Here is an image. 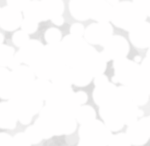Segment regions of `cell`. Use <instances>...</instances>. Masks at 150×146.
Listing matches in <instances>:
<instances>
[{"label": "cell", "instance_id": "obj_20", "mask_svg": "<svg viewBox=\"0 0 150 146\" xmlns=\"http://www.w3.org/2000/svg\"><path fill=\"white\" fill-rule=\"evenodd\" d=\"M12 146H31L30 141L24 132L17 133L12 139Z\"/></svg>", "mask_w": 150, "mask_h": 146}, {"label": "cell", "instance_id": "obj_8", "mask_svg": "<svg viewBox=\"0 0 150 146\" xmlns=\"http://www.w3.org/2000/svg\"><path fill=\"white\" fill-rule=\"evenodd\" d=\"M112 8L106 2L90 1V17L99 22H107L112 15Z\"/></svg>", "mask_w": 150, "mask_h": 146}, {"label": "cell", "instance_id": "obj_7", "mask_svg": "<svg viewBox=\"0 0 150 146\" xmlns=\"http://www.w3.org/2000/svg\"><path fill=\"white\" fill-rule=\"evenodd\" d=\"M17 120V114L11 102H0V128L14 129L16 127Z\"/></svg>", "mask_w": 150, "mask_h": 146}, {"label": "cell", "instance_id": "obj_1", "mask_svg": "<svg viewBox=\"0 0 150 146\" xmlns=\"http://www.w3.org/2000/svg\"><path fill=\"white\" fill-rule=\"evenodd\" d=\"M9 101L15 109L18 120L24 125L30 123L33 116L40 112L43 103V100L38 98L30 88L17 91Z\"/></svg>", "mask_w": 150, "mask_h": 146}, {"label": "cell", "instance_id": "obj_23", "mask_svg": "<svg viewBox=\"0 0 150 146\" xmlns=\"http://www.w3.org/2000/svg\"><path fill=\"white\" fill-rule=\"evenodd\" d=\"M70 32H71V35L76 36V37H81L82 35H84L85 30H84L83 25L79 23H75L70 28Z\"/></svg>", "mask_w": 150, "mask_h": 146}, {"label": "cell", "instance_id": "obj_4", "mask_svg": "<svg viewBox=\"0 0 150 146\" xmlns=\"http://www.w3.org/2000/svg\"><path fill=\"white\" fill-rule=\"evenodd\" d=\"M43 48L44 46L40 41L30 39L25 45L19 49L18 52L16 53V56L20 60L21 64L23 63V64H26V66L30 67L40 56Z\"/></svg>", "mask_w": 150, "mask_h": 146}, {"label": "cell", "instance_id": "obj_13", "mask_svg": "<svg viewBox=\"0 0 150 146\" xmlns=\"http://www.w3.org/2000/svg\"><path fill=\"white\" fill-rule=\"evenodd\" d=\"M72 69V83L77 86H85L92 79V74L84 67H75Z\"/></svg>", "mask_w": 150, "mask_h": 146}, {"label": "cell", "instance_id": "obj_15", "mask_svg": "<svg viewBox=\"0 0 150 146\" xmlns=\"http://www.w3.org/2000/svg\"><path fill=\"white\" fill-rule=\"evenodd\" d=\"M14 56L15 50L13 47L6 44L0 45V67H8Z\"/></svg>", "mask_w": 150, "mask_h": 146}, {"label": "cell", "instance_id": "obj_17", "mask_svg": "<svg viewBox=\"0 0 150 146\" xmlns=\"http://www.w3.org/2000/svg\"><path fill=\"white\" fill-rule=\"evenodd\" d=\"M24 133L27 136L28 140L30 141L31 144H38V143H40L43 140L42 136H41L40 132L38 131L37 128L35 127V125H31L28 128H26Z\"/></svg>", "mask_w": 150, "mask_h": 146}, {"label": "cell", "instance_id": "obj_28", "mask_svg": "<svg viewBox=\"0 0 150 146\" xmlns=\"http://www.w3.org/2000/svg\"><path fill=\"white\" fill-rule=\"evenodd\" d=\"M0 13H1V8H0Z\"/></svg>", "mask_w": 150, "mask_h": 146}, {"label": "cell", "instance_id": "obj_16", "mask_svg": "<svg viewBox=\"0 0 150 146\" xmlns=\"http://www.w3.org/2000/svg\"><path fill=\"white\" fill-rule=\"evenodd\" d=\"M45 40L48 43V45L58 44L61 42V32L57 28H49L45 32Z\"/></svg>", "mask_w": 150, "mask_h": 146}, {"label": "cell", "instance_id": "obj_27", "mask_svg": "<svg viewBox=\"0 0 150 146\" xmlns=\"http://www.w3.org/2000/svg\"><path fill=\"white\" fill-rule=\"evenodd\" d=\"M3 41H4V36H3V34L0 32V45L3 44Z\"/></svg>", "mask_w": 150, "mask_h": 146}, {"label": "cell", "instance_id": "obj_25", "mask_svg": "<svg viewBox=\"0 0 150 146\" xmlns=\"http://www.w3.org/2000/svg\"><path fill=\"white\" fill-rule=\"evenodd\" d=\"M74 97H75V101H76V103L79 106L83 105L87 101V94L83 91H78L76 93H74Z\"/></svg>", "mask_w": 150, "mask_h": 146}, {"label": "cell", "instance_id": "obj_22", "mask_svg": "<svg viewBox=\"0 0 150 146\" xmlns=\"http://www.w3.org/2000/svg\"><path fill=\"white\" fill-rule=\"evenodd\" d=\"M11 80V71L8 68L0 67V85L5 84Z\"/></svg>", "mask_w": 150, "mask_h": 146}, {"label": "cell", "instance_id": "obj_2", "mask_svg": "<svg viewBox=\"0 0 150 146\" xmlns=\"http://www.w3.org/2000/svg\"><path fill=\"white\" fill-rule=\"evenodd\" d=\"M81 141L94 146H104L109 142V132L100 121L94 120L84 124L79 129Z\"/></svg>", "mask_w": 150, "mask_h": 146}, {"label": "cell", "instance_id": "obj_5", "mask_svg": "<svg viewBox=\"0 0 150 146\" xmlns=\"http://www.w3.org/2000/svg\"><path fill=\"white\" fill-rule=\"evenodd\" d=\"M11 80L16 89V92L22 91L29 88V86L35 81V75L29 66L20 65L11 71Z\"/></svg>", "mask_w": 150, "mask_h": 146}, {"label": "cell", "instance_id": "obj_9", "mask_svg": "<svg viewBox=\"0 0 150 146\" xmlns=\"http://www.w3.org/2000/svg\"><path fill=\"white\" fill-rule=\"evenodd\" d=\"M23 16L37 23L47 20L42 1H29V4L23 11Z\"/></svg>", "mask_w": 150, "mask_h": 146}, {"label": "cell", "instance_id": "obj_21", "mask_svg": "<svg viewBox=\"0 0 150 146\" xmlns=\"http://www.w3.org/2000/svg\"><path fill=\"white\" fill-rule=\"evenodd\" d=\"M6 3L7 6L11 7V8L19 12H23L29 4V1L28 0H8Z\"/></svg>", "mask_w": 150, "mask_h": 146}, {"label": "cell", "instance_id": "obj_10", "mask_svg": "<svg viewBox=\"0 0 150 146\" xmlns=\"http://www.w3.org/2000/svg\"><path fill=\"white\" fill-rule=\"evenodd\" d=\"M70 13L75 19L86 20L90 18V1H76L73 0L69 3Z\"/></svg>", "mask_w": 150, "mask_h": 146}, {"label": "cell", "instance_id": "obj_19", "mask_svg": "<svg viewBox=\"0 0 150 146\" xmlns=\"http://www.w3.org/2000/svg\"><path fill=\"white\" fill-rule=\"evenodd\" d=\"M20 27H21V30L24 31V32L26 34H28V35H30V34H33L37 31L38 23L33 20H30V19L23 18Z\"/></svg>", "mask_w": 150, "mask_h": 146}, {"label": "cell", "instance_id": "obj_24", "mask_svg": "<svg viewBox=\"0 0 150 146\" xmlns=\"http://www.w3.org/2000/svg\"><path fill=\"white\" fill-rule=\"evenodd\" d=\"M12 137L8 133L0 132V146H12Z\"/></svg>", "mask_w": 150, "mask_h": 146}, {"label": "cell", "instance_id": "obj_6", "mask_svg": "<svg viewBox=\"0 0 150 146\" xmlns=\"http://www.w3.org/2000/svg\"><path fill=\"white\" fill-rule=\"evenodd\" d=\"M23 14L9 6L1 8L0 13V27L5 31H14L21 26Z\"/></svg>", "mask_w": 150, "mask_h": 146}, {"label": "cell", "instance_id": "obj_3", "mask_svg": "<svg viewBox=\"0 0 150 146\" xmlns=\"http://www.w3.org/2000/svg\"><path fill=\"white\" fill-rule=\"evenodd\" d=\"M112 32L110 25L107 22H99L89 25L85 29L84 36L85 40L92 44H106L110 39V34Z\"/></svg>", "mask_w": 150, "mask_h": 146}, {"label": "cell", "instance_id": "obj_12", "mask_svg": "<svg viewBox=\"0 0 150 146\" xmlns=\"http://www.w3.org/2000/svg\"><path fill=\"white\" fill-rule=\"evenodd\" d=\"M52 83H50L48 80L44 79H37L30 85V90L35 94L38 98H40L41 100H46L49 92L51 90Z\"/></svg>", "mask_w": 150, "mask_h": 146}, {"label": "cell", "instance_id": "obj_18", "mask_svg": "<svg viewBox=\"0 0 150 146\" xmlns=\"http://www.w3.org/2000/svg\"><path fill=\"white\" fill-rule=\"evenodd\" d=\"M29 40H30L29 39V35L22 30L16 31L13 34V36H12V42H13V44L19 48H21L22 46L25 45Z\"/></svg>", "mask_w": 150, "mask_h": 146}, {"label": "cell", "instance_id": "obj_11", "mask_svg": "<svg viewBox=\"0 0 150 146\" xmlns=\"http://www.w3.org/2000/svg\"><path fill=\"white\" fill-rule=\"evenodd\" d=\"M43 8L46 14L47 20L57 16H61L64 11V4L60 0H44L42 1Z\"/></svg>", "mask_w": 150, "mask_h": 146}, {"label": "cell", "instance_id": "obj_26", "mask_svg": "<svg viewBox=\"0 0 150 146\" xmlns=\"http://www.w3.org/2000/svg\"><path fill=\"white\" fill-rule=\"evenodd\" d=\"M51 21L55 24V25H57V26H60V25H62V24L64 23V19H63V17H62V16L54 17V18L51 19Z\"/></svg>", "mask_w": 150, "mask_h": 146}, {"label": "cell", "instance_id": "obj_14", "mask_svg": "<svg viewBox=\"0 0 150 146\" xmlns=\"http://www.w3.org/2000/svg\"><path fill=\"white\" fill-rule=\"evenodd\" d=\"M75 120L77 122L81 123L82 125L87 124L89 122H92L95 120V111L92 107L88 105L80 106L75 114Z\"/></svg>", "mask_w": 150, "mask_h": 146}]
</instances>
